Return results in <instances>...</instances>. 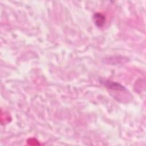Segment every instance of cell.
<instances>
[{"instance_id": "6da1fadb", "label": "cell", "mask_w": 146, "mask_h": 146, "mask_svg": "<svg viewBox=\"0 0 146 146\" xmlns=\"http://www.w3.org/2000/svg\"><path fill=\"white\" fill-rule=\"evenodd\" d=\"M93 20L95 25L99 27H102L105 23L106 18L104 15L101 13H95L93 16Z\"/></svg>"}, {"instance_id": "7a4b0ae2", "label": "cell", "mask_w": 146, "mask_h": 146, "mask_svg": "<svg viewBox=\"0 0 146 146\" xmlns=\"http://www.w3.org/2000/svg\"><path fill=\"white\" fill-rule=\"evenodd\" d=\"M105 85L106 86H107V87H108L111 89H113V90H125V88H124L123 86H121L120 84L116 83H114V82H105Z\"/></svg>"}]
</instances>
